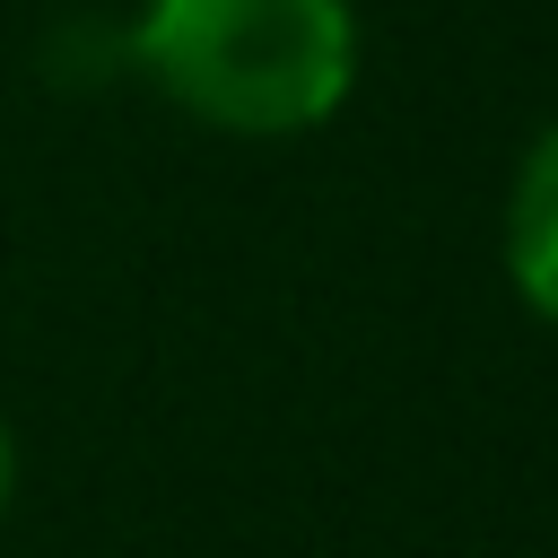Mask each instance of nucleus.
<instances>
[{"instance_id": "obj_3", "label": "nucleus", "mask_w": 558, "mask_h": 558, "mask_svg": "<svg viewBox=\"0 0 558 558\" xmlns=\"http://www.w3.org/2000/svg\"><path fill=\"white\" fill-rule=\"evenodd\" d=\"M0 506H9V427H0Z\"/></svg>"}, {"instance_id": "obj_2", "label": "nucleus", "mask_w": 558, "mask_h": 558, "mask_svg": "<svg viewBox=\"0 0 558 558\" xmlns=\"http://www.w3.org/2000/svg\"><path fill=\"white\" fill-rule=\"evenodd\" d=\"M506 279H514V296L541 323H558V122L514 166V192H506Z\"/></svg>"}, {"instance_id": "obj_1", "label": "nucleus", "mask_w": 558, "mask_h": 558, "mask_svg": "<svg viewBox=\"0 0 558 558\" xmlns=\"http://www.w3.org/2000/svg\"><path fill=\"white\" fill-rule=\"evenodd\" d=\"M131 70L209 131L296 140L357 87L349 0H140Z\"/></svg>"}]
</instances>
